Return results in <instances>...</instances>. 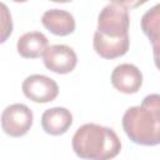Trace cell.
Listing matches in <instances>:
<instances>
[{"label":"cell","mask_w":160,"mask_h":160,"mask_svg":"<svg viewBox=\"0 0 160 160\" xmlns=\"http://www.w3.org/2000/svg\"><path fill=\"white\" fill-rule=\"evenodd\" d=\"M125 134L135 144L155 146L160 142V96L150 94L141 105L129 108L122 115Z\"/></svg>","instance_id":"6da1fadb"},{"label":"cell","mask_w":160,"mask_h":160,"mask_svg":"<svg viewBox=\"0 0 160 160\" xmlns=\"http://www.w3.org/2000/svg\"><path fill=\"white\" fill-rule=\"evenodd\" d=\"M160 5L156 4L154 8L148 10L141 18V29L144 34L149 38L154 48L155 61H158L159 51V39H160Z\"/></svg>","instance_id":"7c38bea8"},{"label":"cell","mask_w":160,"mask_h":160,"mask_svg":"<svg viewBox=\"0 0 160 160\" xmlns=\"http://www.w3.org/2000/svg\"><path fill=\"white\" fill-rule=\"evenodd\" d=\"M42 25L54 35L66 36L75 30L74 16L62 9H50L46 10L41 16Z\"/></svg>","instance_id":"9c48e42d"},{"label":"cell","mask_w":160,"mask_h":160,"mask_svg":"<svg viewBox=\"0 0 160 160\" xmlns=\"http://www.w3.org/2000/svg\"><path fill=\"white\" fill-rule=\"evenodd\" d=\"M49 46L48 38L40 31L25 32L18 39V52L25 59H36L44 55Z\"/></svg>","instance_id":"30bf717a"},{"label":"cell","mask_w":160,"mask_h":160,"mask_svg":"<svg viewBox=\"0 0 160 160\" xmlns=\"http://www.w3.org/2000/svg\"><path fill=\"white\" fill-rule=\"evenodd\" d=\"M44 65L52 72L68 74L71 72L78 62V56L75 51L64 44H56L48 46L44 52Z\"/></svg>","instance_id":"8992f818"},{"label":"cell","mask_w":160,"mask_h":160,"mask_svg":"<svg viewBox=\"0 0 160 160\" xmlns=\"http://www.w3.org/2000/svg\"><path fill=\"white\" fill-rule=\"evenodd\" d=\"M94 50L95 52L104 59H115L125 55L129 50L130 40L129 36L121 39H106L99 34H94Z\"/></svg>","instance_id":"8fae6325"},{"label":"cell","mask_w":160,"mask_h":160,"mask_svg":"<svg viewBox=\"0 0 160 160\" xmlns=\"http://www.w3.org/2000/svg\"><path fill=\"white\" fill-rule=\"evenodd\" d=\"M129 25L130 16L126 4L114 1L100 11L95 32L106 39H121L129 36Z\"/></svg>","instance_id":"3957f363"},{"label":"cell","mask_w":160,"mask_h":160,"mask_svg":"<svg viewBox=\"0 0 160 160\" xmlns=\"http://www.w3.org/2000/svg\"><path fill=\"white\" fill-rule=\"evenodd\" d=\"M24 95L34 102L45 104L56 99L59 86L56 81L46 75L32 74L28 76L21 85Z\"/></svg>","instance_id":"5b68a950"},{"label":"cell","mask_w":160,"mask_h":160,"mask_svg":"<svg viewBox=\"0 0 160 160\" xmlns=\"http://www.w3.org/2000/svg\"><path fill=\"white\" fill-rule=\"evenodd\" d=\"M12 32V19L6 4L0 2V44L5 42Z\"/></svg>","instance_id":"4fadbf2b"},{"label":"cell","mask_w":160,"mask_h":160,"mask_svg":"<svg viewBox=\"0 0 160 160\" xmlns=\"http://www.w3.org/2000/svg\"><path fill=\"white\" fill-rule=\"evenodd\" d=\"M111 84L122 94H135L142 85V74L132 64H120L111 72Z\"/></svg>","instance_id":"52a82bcc"},{"label":"cell","mask_w":160,"mask_h":160,"mask_svg":"<svg viewBox=\"0 0 160 160\" xmlns=\"http://www.w3.org/2000/svg\"><path fill=\"white\" fill-rule=\"evenodd\" d=\"M34 115L25 104H11L1 114V129L11 138L25 135L32 125Z\"/></svg>","instance_id":"277c9868"},{"label":"cell","mask_w":160,"mask_h":160,"mask_svg":"<svg viewBox=\"0 0 160 160\" xmlns=\"http://www.w3.org/2000/svg\"><path fill=\"white\" fill-rule=\"evenodd\" d=\"M72 150L84 160H110L121 150L118 134L108 126L94 122L81 125L72 136Z\"/></svg>","instance_id":"7a4b0ae2"},{"label":"cell","mask_w":160,"mask_h":160,"mask_svg":"<svg viewBox=\"0 0 160 160\" xmlns=\"http://www.w3.org/2000/svg\"><path fill=\"white\" fill-rule=\"evenodd\" d=\"M72 124V115L70 110L61 106L48 109L41 115V126L49 135H62Z\"/></svg>","instance_id":"ba28073f"}]
</instances>
